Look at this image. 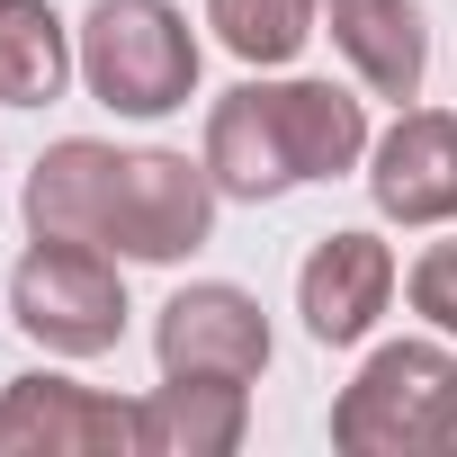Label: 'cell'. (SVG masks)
<instances>
[{"instance_id": "1", "label": "cell", "mask_w": 457, "mask_h": 457, "mask_svg": "<svg viewBox=\"0 0 457 457\" xmlns=\"http://www.w3.org/2000/svg\"><path fill=\"white\" fill-rule=\"evenodd\" d=\"M368 153V108L332 81H243L206 117V170L224 197H287L305 179H341Z\"/></svg>"}, {"instance_id": "6", "label": "cell", "mask_w": 457, "mask_h": 457, "mask_svg": "<svg viewBox=\"0 0 457 457\" xmlns=\"http://www.w3.org/2000/svg\"><path fill=\"white\" fill-rule=\"evenodd\" d=\"M135 403L72 386V377H10L0 386V457H126Z\"/></svg>"}, {"instance_id": "9", "label": "cell", "mask_w": 457, "mask_h": 457, "mask_svg": "<svg viewBox=\"0 0 457 457\" xmlns=\"http://www.w3.org/2000/svg\"><path fill=\"white\" fill-rule=\"evenodd\" d=\"M386 296H395V252L377 234H359V224H350V234H323L314 261L296 270V314H305V332L323 350L368 341V323L386 314Z\"/></svg>"}, {"instance_id": "15", "label": "cell", "mask_w": 457, "mask_h": 457, "mask_svg": "<svg viewBox=\"0 0 457 457\" xmlns=\"http://www.w3.org/2000/svg\"><path fill=\"white\" fill-rule=\"evenodd\" d=\"M403 296H412V314H421L430 332H448V341H457V243H430V252L412 261Z\"/></svg>"}, {"instance_id": "4", "label": "cell", "mask_w": 457, "mask_h": 457, "mask_svg": "<svg viewBox=\"0 0 457 457\" xmlns=\"http://www.w3.org/2000/svg\"><path fill=\"white\" fill-rule=\"evenodd\" d=\"M10 314L37 350L54 359H99L126 332V278L108 261V243H54L37 234L28 261L10 270Z\"/></svg>"}, {"instance_id": "12", "label": "cell", "mask_w": 457, "mask_h": 457, "mask_svg": "<svg viewBox=\"0 0 457 457\" xmlns=\"http://www.w3.org/2000/svg\"><path fill=\"white\" fill-rule=\"evenodd\" d=\"M108 179H117V153H108V144H90V135L46 144V162L28 170V234H54V243H99Z\"/></svg>"}, {"instance_id": "2", "label": "cell", "mask_w": 457, "mask_h": 457, "mask_svg": "<svg viewBox=\"0 0 457 457\" xmlns=\"http://www.w3.org/2000/svg\"><path fill=\"white\" fill-rule=\"evenodd\" d=\"M332 439L350 457H430L457 448V350L386 341L332 403Z\"/></svg>"}, {"instance_id": "3", "label": "cell", "mask_w": 457, "mask_h": 457, "mask_svg": "<svg viewBox=\"0 0 457 457\" xmlns=\"http://www.w3.org/2000/svg\"><path fill=\"white\" fill-rule=\"evenodd\" d=\"M81 81L117 117H170L197 90V37L170 0H99L81 19Z\"/></svg>"}, {"instance_id": "5", "label": "cell", "mask_w": 457, "mask_h": 457, "mask_svg": "<svg viewBox=\"0 0 457 457\" xmlns=\"http://www.w3.org/2000/svg\"><path fill=\"white\" fill-rule=\"evenodd\" d=\"M215 197H224L215 170L188 153H117L99 243L117 261H188L215 234Z\"/></svg>"}, {"instance_id": "7", "label": "cell", "mask_w": 457, "mask_h": 457, "mask_svg": "<svg viewBox=\"0 0 457 457\" xmlns=\"http://www.w3.org/2000/svg\"><path fill=\"white\" fill-rule=\"evenodd\" d=\"M153 359H162V377H234V386H252V377L270 368V314H261V296H243V287L197 278V287H179V296L162 305Z\"/></svg>"}, {"instance_id": "8", "label": "cell", "mask_w": 457, "mask_h": 457, "mask_svg": "<svg viewBox=\"0 0 457 457\" xmlns=\"http://www.w3.org/2000/svg\"><path fill=\"white\" fill-rule=\"evenodd\" d=\"M368 197L386 224H448L457 215V117L403 108L368 153Z\"/></svg>"}, {"instance_id": "14", "label": "cell", "mask_w": 457, "mask_h": 457, "mask_svg": "<svg viewBox=\"0 0 457 457\" xmlns=\"http://www.w3.org/2000/svg\"><path fill=\"white\" fill-rule=\"evenodd\" d=\"M206 28L243 63H287L314 37V0H206Z\"/></svg>"}, {"instance_id": "11", "label": "cell", "mask_w": 457, "mask_h": 457, "mask_svg": "<svg viewBox=\"0 0 457 457\" xmlns=\"http://www.w3.org/2000/svg\"><path fill=\"white\" fill-rule=\"evenodd\" d=\"M332 10V46L359 63V81L377 99H421V72H430V28L412 0H323Z\"/></svg>"}, {"instance_id": "10", "label": "cell", "mask_w": 457, "mask_h": 457, "mask_svg": "<svg viewBox=\"0 0 457 457\" xmlns=\"http://www.w3.org/2000/svg\"><path fill=\"white\" fill-rule=\"evenodd\" d=\"M252 430V395L234 377H162L135 403V457H234Z\"/></svg>"}, {"instance_id": "13", "label": "cell", "mask_w": 457, "mask_h": 457, "mask_svg": "<svg viewBox=\"0 0 457 457\" xmlns=\"http://www.w3.org/2000/svg\"><path fill=\"white\" fill-rule=\"evenodd\" d=\"M81 46L54 19V0H0V108H46L63 99Z\"/></svg>"}]
</instances>
